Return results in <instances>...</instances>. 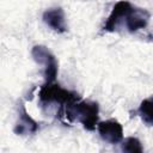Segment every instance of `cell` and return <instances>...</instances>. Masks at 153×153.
Listing matches in <instances>:
<instances>
[{"mask_svg":"<svg viewBox=\"0 0 153 153\" xmlns=\"http://www.w3.org/2000/svg\"><path fill=\"white\" fill-rule=\"evenodd\" d=\"M79 99H81V97L76 92L63 88L59 84H55V81L49 84L44 82L38 92V102L42 110L48 114L54 111L59 117L63 115L66 105Z\"/></svg>","mask_w":153,"mask_h":153,"instance_id":"1","label":"cell"},{"mask_svg":"<svg viewBox=\"0 0 153 153\" xmlns=\"http://www.w3.org/2000/svg\"><path fill=\"white\" fill-rule=\"evenodd\" d=\"M63 115L69 122H79L86 130H94L99 118V105L97 102L75 100L66 105Z\"/></svg>","mask_w":153,"mask_h":153,"instance_id":"2","label":"cell"},{"mask_svg":"<svg viewBox=\"0 0 153 153\" xmlns=\"http://www.w3.org/2000/svg\"><path fill=\"white\" fill-rule=\"evenodd\" d=\"M31 56L36 63L42 66L45 82H54L59 73V63L55 55L47 47L38 44L31 49Z\"/></svg>","mask_w":153,"mask_h":153,"instance_id":"3","label":"cell"},{"mask_svg":"<svg viewBox=\"0 0 153 153\" xmlns=\"http://www.w3.org/2000/svg\"><path fill=\"white\" fill-rule=\"evenodd\" d=\"M97 130L102 140L111 145L120 143L123 139V127L117 120L114 118L98 122Z\"/></svg>","mask_w":153,"mask_h":153,"instance_id":"4","label":"cell"},{"mask_svg":"<svg viewBox=\"0 0 153 153\" xmlns=\"http://www.w3.org/2000/svg\"><path fill=\"white\" fill-rule=\"evenodd\" d=\"M133 5L128 0H120L115 4L112 7L108 19L105 20V24L103 26V30L106 32H115L120 24L124 22V18L127 17L128 12L131 10Z\"/></svg>","mask_w":153,"mask_h":153,"instance_id":"5","label":"cell"},{"mask_svg":"<svg viewBox=\"0 0 153 153\" xmlns=\"http://www.w3.org/2000/svg\"><path fill=\"white\" fill-rule=\"evenodd\" d=\"M38 130H39V123L30 116L24 103L20 102L18 106V120L13 128L14 134L26 136V135H32Z\"/></svg>","mask_w":153,"mask_h":153,"instance_id":"6","label":"cell"},{"mask_svg":"<svg viewBox=\"0 0 153 153\" xmlns=\"http://www.w3.org/2000/svg\"><path fill=\"white\" fill-rule=\"evenodd\" d=\"M151 18V13L145 10V8H139V7H131V10L128 12L127 17L124 18V24L127 30L130 33H134L141 29H145L148 25Z\"/></svg>","mask_w":153,"mask_h":153,"instance_id":"7","label":"cell"},{"mask_svg":"<svg viewBox=\"0 0 153 153\" xmlns=\"http://www.w3.org/2000/svg\"><path fill=\"white\" fill-rule=\"evenodd\" d=\"M42 19L51 30L57 33H65L67 31L66 16L61 7H54L44 11Z\"/></svg>","mask_w":153,"mask_h":153,"instance_id":"8","label":"cell"},{"mask_svg":"<svg viewBox=\"0 0 153 153\" xmlns=\"http://www.w3.org/2000/svg\"><path fill=\"white\" fill-rule=\"evenodd\" d=\"M152 105H153V102H152V98H146L143 99L139 108H137V115L141 117V120L147 124V126H152L153 123V115H152Z\"/></svg>","mask_w":153,"mask_h":153,"instance_id":"9","label":"cell"},{"mask_svg":"<svg viewBox=\"0 0 153 153\" xmlns=\"http://www.w3.org/2000/svg\"><path fill=\"white\" fill-rule=\"evenodd\" d=\"M121 151L127 153H142L143 147L141 141L135 136H128L121 141Z\"/></svg>","mask_w":153,"mask_h":153,"instance_id":"10","label":"cell"}]
</instances>
